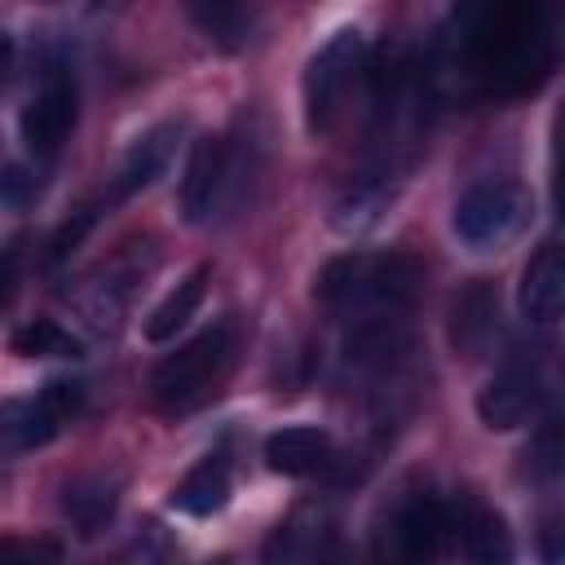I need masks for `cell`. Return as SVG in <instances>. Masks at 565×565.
Listing matches in <instances>:
<instances>
[{
	"instance_id": "6da1fadb",
	"label": "cell",
	"mask_w": 565,
	"mask_h": 565,
	"mask_svg": "<svg viewBox=\"0 0 565 565\" xmlns=\"http://www.w3.org/2000/svg\"><path fill=\"white\" fill-rule=\"evenodd\" d=\"M424 287V265L411 252H353L322 265L313 296L331 309L344 305H380V309H406Z\"/></svg>"
},
{
	"instance_id": "7a4b0ae2",
	"label": "cell",
	"mask_w": 565,
	"mask_h": 565,
	"mask_svg": "<svg viewBox=\"0 0 565 565\" xmlns=\"http://www.w3.org/2000/svg\"><path fill=\"white\" fill-rule=\"evenodd\" d=\"M230 358H234V327L216 322V327L199 331L194 340H185L177 353H168L150 371V397L163 411H185L225 375Z\"/></svg>"
},
{
	"instance_id": "3957f363",
	"label": "cell",
	"mask_w": 565,
	"mask_h": 565,
	"mask_svg": "<svg viewBox=\"0 0 565 565\" xmlns=\"http://www.w3.org/2000/svg\"><path fill=\"white\" fill-rule=\"evenodd\" d=\"M530 212H534V199H530L525 185H516V181H477L459 194L450 225H455L459 243H468L472 252H490V247L512 243L525 230Z\"/></svg>"
},
{
	"instance_id": "277c9868",
	"label": "cell",
	"mask_w": 565,
	"mask_h": 565,
	"mask_svg": "<svg viewBox=\"0 0 565 565\" xmlns=\"http://www.w3.org/2000/svg\"><path fill=\"white\" fill-rule=\"evenodd\" d=\"M79 380H49L35 397H9L0 402V441L9 450H35L57 437V428L79 411Z\"/></svg>"
},
{
	"instance_id": "5b68a950",
	"label": "cell",
	"mask_w": 565,
	"mask_h": 565,
	"mask_svg": "<svg viewBox=\"0 0 565 565\" xmlns=\"http://www.w3.org/2000/svg\"><path fill=\"white\" fill-rule=\"evenodd\" d=\"M362 66V31L358 26H340L305 66V119L309 128H331L335 106L353 79V71Z\"/></svg>"
},
{
	"instance_id": "8992f818",
	"label": "cell",
	"mask_w": 565,
	"mask_h": 565,
	"mask_svg": "<svg viewBox=\"0 0 565 565\" xmlns=\"http://www.w3.org/2000/svg\"><path fill=\"white\" fill-rule=\"evenodd\" d=\"M450 543V516L433 494L406 499L388 521V552L397 565H433Z\"/></svg>"
},
{
	"instance_id": "52a82bcc",
	"label": "cell",
	"mask_w": 565,
	"mask_h": 565,
	"mask_svg": "<svg viewBox=\"0 0 565 565\" xmlns=\"http://www.w3.org/2000/svg\"><path fill=\"white\" fill-rule=\"evenodd\" d=\"M18 128H22V141H26V150H31L35 159H53V154L62 150V141L71 137V128H75V88H71V79L53 75V79L22 106Z\"/></svg>"
},
{
	"instance_id": "ba28073f",
	"label": "cell",
	"mask_w": 565,
	"mask_h": 565,
	"mask_svg": "<svg viewBox=\"0 0 565 565\" xmlns=\"http://www.w3.org/2000/svg\"><path fill=\"white\" fill-rule=\"evenodd\" d=\"M221 181H225V141L221 137H194L190 154H185V172H181V185H177V212L181 221L199 225L216 194H221Z\"/></svg>"
},
{
	"instance_id": "9c48e42d",
	"label": "cell",
	"mask_w": 565,
	"mask_h": 565,
	"mask_svg": "<svg viewBox=\"0 0 565 565\" xmlns=\"http://www.w3.org/2000/svg\"><path fill=\"white\" fill-rule=\"evenodd\" d=\"M539 375L530 366H503L481 393H477V415L486 428L494 433H508V428H521L534 406H539Z\"/></svg>"
},
{
	"instance_id": "30bf717a",
	"label": "cell",
	"mask_w": 565,
	"mask_h": 565,
	"mask_svg": "<svg viewBox=\"0 0 565 565\" xmlns=\"http://www.w3.org/2000/svg\"><path fill=\"white\" fill-rule=\"evenodd\" d=\"M565 305V260L556 243H543L521 274V313L530 322H556Z\"/></svg>"
},
{
	"instance_id": "8fae6325",
	"label": "cell",
	"mask_w": 565,
	"mask_h": 565,
	"mask_svg": "<svg viewBox=\"0 0 565 565\" xmlns=\"http://www.w3.org/2000/svg\"><path fill=\"white\" fill-rule=\"evenodd\" d=\"M265 463L282 477H309L331 463V433L318 424H291L269 433L265 441Z\"/></svg>"
},
{
	"instance_id": "7c38bea8",
	"label": "cell",
	"mask_w": 565,
	"mask_h": 565,
	"mask_svg": "<svg viewBox=\"0 0 565 565\" xmlns=\"http://www.w3.org/2000/svg\"><path fill=\"white\" fill-rule=\"evenodd\" d=\"M225 499H230V459L225 455H207L172 486L168 503L177 512H190V516H212L216 508H225Z\"/></svg>"
},
{
	"instance_id": "4fadbf2b",
	"label": "cell",
	"mask_w": 565,
	"mask_h": 565,
	"mask_svg": "<svg viewBox=\"0 0 565 565\" xmlns=\"http://www.w3.org/2000/svg\"><path fill=\"white\" fill-rule=\"evenodd\" d=\"M207 265H194L154 309H150V318L141 322V335L150 340V344H163V340H172L190 318H194V309L203 305V291H207Z\"/></svg>"
},
{
	"instance_id": "5bb4252c",
	"label": "cell",
	"mask_w": 565,
	"mask_h": 565,
	"mask_svg": "<svg viewBox=\"0 0 565 565\" xmlns=\"http://www.w3.org/2000/svg\"><path fill=\"white\" fill-rule=\"evenodd\" d=\"M172 132L177 128L163 124V128H154V132H146V137H137L128 146V154H124V163L115 172V199H128V194L146 190L159 177V168L168 163V150H172Z\"/></svg>"
},
{
	"instance_id": "9a60e30c",
	"label": "cell",
	"mask_w": 565,
	"mask_h": 565,
	"mask_svg": "<svg viewBox=\"0 0 565 565\" xmlns=\"http://www.w3.org/2000/svg\"><path fill=\"white\" fill-rule=\"evenodd\" d=\"M463 561L468 565H512L516 561L512 530L494 508H477L463 521Z\"/></svg>"
},
{
	"instance_id": "2e32d148",
	"label": "cell",
	"mask_w": 565,
	"mask_h": 565,
	"mask_svg": "<svg viewBox=\"0 0 565 565\" xmlns=\"http://www.w3.org/2000/svg\"><path fill=\"white\" fill-rule=\"evenodd\" d=\"M494 318H499V300L486 282H472L459 300H455V322H450V340L463 349V353H477L490 331H494Z\"/></svg>"
},
{
	"instance_id": "e0dca14e",
	"label": "cell",
	"mask_w": 565,
	"mask_h": 565,
	"mask_svg": "<svg viewBox=\"0 0 565 565\" xmlns=\"http://www.w3.org/2000/svg\"><path fill=\"white\" fill-rule=\"evenodd\" d=\"M62 512L79 534H97L115 516V486L106 477H79L62 490Z\"/></svg>"
},
{
	"instance_id": "ac0fdd59",
	"label": "cell",
	"mask_w": 565,
	"mask_h": 565,
	"mask_svg": "<svg viewBox=\"0 0 565 565\" xmlns=\"http://www.w3.org/2000/svg\"><path fill=\"white\" fill-rule=\"evenodd\" d=\"M9 344H13V353H22V358H79V353H84V344H79L66 327H57L53 318H35V322L18 327Z\"/></svg>"
},
{
	"instance_id": "d6986e66",
	"label": "cell",
	"mask_w": 565,
	"mask_h": 565,
	"mask_svg": "<svg viewBox=\"0 0 565 565\" xmlns=\"http://www.w3.org/2000/svg\"><path fill=\"white\" fill-rule=\"evenodd\" d=\"M190 18H194L199 31H203L212 44H221V49H238V44L247 40V31H252V13L238 9V4H194Z\"/></svg>"
},
{
	"instance_id": "ffe728a7",
	"label": "cell",
	"mask_w": 565,
	"mask_h": 565,
	"mask_svg": "<svg viewBox=\"0 0 565 565\" xmlns=\"http://www.w3.org/2000/svg\"><path fill=\"white\" fill-rule=\"evenodd\" d=\"M0 565H62V543L53 534H4Z\"/></svg>"
},
{
	"instance_id": "44dd1931",
	"label": "cell",
	"mask_w": 565,
	"mask_h": 565,
	"mask_svg": "<svg viewBox=\"0 0 565 565\" xmlns=\"http://www.w3.org/2000/svg\"><path fill=\"white\" fill-rule=\"evenodd\" d=\"M35 194H40V181H35L22 163H9V168L0 172V203H4V207H26Z\"/></svg>"
},
{
	"instance_id": "7402d4cb",
	"label": "cell",
	"mask_w": 565,
	"mask_h": 565,
	"mask_svg": "<svg viewBox=\"0 0 565 565\" xmlns=\"http://www.w3.org/2000/svg\"><path fill=\"white\" fill-rule=\"evenodd\" d=\"M13 282H18V252H0V309L13 296Z\"/></svg>"
},
{
	"instance_id": "603a6c76",
	"label": "cell",
	"mask_w": 565,
	"mask_h": 565,
	"mask_svg": "<svg viewBox=\"0 0 565 565\" xmlns=\"http://www.w3.org/2000/svg\"><path fill=\"white\" fill-rule=\"evenodd\" d=\"M543 561H547V565H561V547H556V525H547V534H543Z\"/></svg>"
},
{
	"instance_id": "cb8c5ba5",
	"label": "cell",
	"mask_w": 565,
	"mask_h": 565,
	"mask_svg": "<svg viewBox=\"0 0 565 565\" xmlns=\"http://www.w3.org/2000/svg\"><path fill=\"white\" fill-rule=\"evenodd\" d=\"M9 66H13V40L0 35V88H4V79H9Z\"/></svg>"
}]
</instances>
